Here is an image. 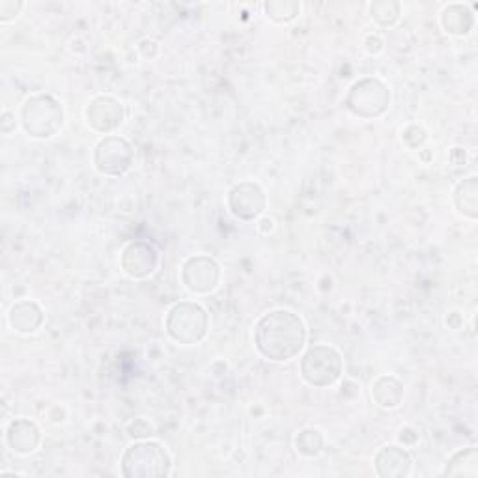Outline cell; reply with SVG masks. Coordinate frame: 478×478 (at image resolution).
I'll return each instance as SVG.
<instances>
[{"label": "cell", "mask_w": 478, "mask_h": 478, "mask_svg": "<svg viewBox=\"0 0 478 478\" xmlns=\"http://www.w3.org/2000/svg\"><path fill=\"white\" fill-rule=\"evenodd\" d=\"M307 329L303 320L290 311H273L262 316L254 327L256 349L269 361H290L303 349Z\"/></svg>", "instance_id": "obj_1"}, {"label": "cell", "mask_w": 478, "mask_h": 478, "mask_svg": "<svg viewBox=\"0 0 478 478\" xmlns=\"http://www.w3.org/2000/svg\"><path fill=\"white\" fill-rule=\"evenodd\" d=\"M122 473L128 478H163L170 474V458L159 443H135L122 458Z\"/></svg>", "instance_id": "obj_2"}, {"label": "cell", "mask_w": 478, "mask_h": 478, "mask_svg": "<svg viewBox=\"0 0 478 478\" xmlns=\"http://www.w3.org/2000/svg\"><path fill=\"white\" fill-rule=\"evenodd\" d=\"M62 105L51 96H34L23 105V128L30 137L49 139L62 128Z\"/></svg>", "instance_id": "obj_3"}, {"label": "cell", "mask_w": 478, "mask_h": 478, "mask_svg": "<svg viewBox=\"0 0 478 478\" xmlns=\"http://www.w3.org/2000/svg\"><path fill=\"white\" fill-rule=\"evenodd\" d=\"M167 333L179 344H196L207 333V314L196 303H177L167 316Z\"/></svg>", "instance_id": "obj_4"}, {"label": "cell", "mask_w": 478, "mask_h": 478, "mask_svg": "<svg viewBox=\"0 0 478 478\" xmlns=\"http://www.w3.org/2000/svg\"><path fill=\"white\" fill-rule=\"evenodd\" d=\"M301 374L309 385L329 387L342 374L340 353L331 346H312L301 361Z\"/></svg>", "instance_id": "obj_5"}, {"label": "cell", "mask_w": 478, "mask_h": 478, "mask_svg": "<svg viewBox=\"0 0 478 478\" xmlns=\"http://www.w3.org/2000/svg\"><path fill=\"white\" fill-rule=\"evenodd\" d=\"M391 103V94L387 86L378 79H361L355 82L346 98V107L361 118L381 116Z\"/></svg>", "instance_id": "obj_6"}, {"label": "cell", "mask_w": 478, "mask_h": 478, "mask_svg": "<svg viewBox=\"0 0 478 478\" xmlns=\"http://www.w3.org/2000/svg\"><path fill=\"white\" fill-rule=\"evenodd\" d=\"M133 148L126 139L107 137L103 139L94 152L96 168L105 176H122L133 165Z\"/></svg>", "instance_id": "obj_7"}, {"label": "cell", "mask_w": 478, "mask_h": 478, "mask_svg": "<svg viewBox=\"0 0 478 478\" xmlns=\"http://www.w3.org/2000/svg\"><path fill=\"white\" fill-rule=\"evenodd\" d=\"M221 279L219 263L209 256H193L184 263L182 281L195 293H207L217 288Z\"/></svg>", "instance_id": "obj_8"}, {"label": "cell", "mask_w": 478, "mask_h": 478, "mask_svg": "<svg viewBox=\"0 0 478 478\" xmlns=\"http://www.w3.org/2000/svg\"><path fill=\"white\" fill-rule=\"evenodd\" d=\"M228 207L237 219L253 221L263 212L265 207L263 191L253 182L239 184L228 195Z\"/></svg>", "instance_id": "obj_9"}, {"label": "cell", "mask_w": 478, "mask_h": 478, "mask_svg": "<svg viewBox=\"0 0 478 478\" xmlns=\"http://www.w3.org/2000/svg\"><path fill=\"white\" fill-rule=\"evenodd\" d=\"M158 265V253L144 242L129 244L122 253V269L133 279H144L154 273Z\"/></svg>", "instance_id": "obj_10"}, {"label": "cell", "mask_w": 478, "mask_h": 478, "mask_svg": "<svg viewBox=\"0 0 478 478\" xmlns=\"http://www.w3.org/2000/svg\"><path fill=\"white\" fill-rule=\"evenodd\" d=\"M88 124L92 126L96 131L101 133H110L114 131L124 120V107L122 103H118L112 98H96L92 103H90L88 110Z\"/></svg>", "instance_id": "obj_11"}, {"label": "cell", "mask_w": 478, "mask_h": 478, "mask_svg": "<svg viewBox=\"0 0 478 478\" xmlns=\"http://www.w3.org/2000/svg\"><path fill=\"white\" fill-rule=\"evenodd\" d=\"M376 471L383 478H404L411 473V456L402 446H383L376 456Z\"/></svg>", "instance_id": "obj_12"}, {"label": "cell", "mask_w": 478, "mask_h": 478, "mask_svg": "<svg viewBox=\"0 0 478 478\" xmlns=\"http://www.w3.org/2000/svg\"><path fill=\"white\" fill-rule=\"evenodd\" d=\"M6 439L14 453L30 454L34 453L40 445V430L34 423L26 421V418H17V421L10 425Z\"/></svg>", "instance_id": "obj_13"}, {"label": "cell", "mask_w": 478, "mask_h": 478, "mask_svg": "<svg viewBox=\"0 0 478 478\" xmlns=\"http://www.w3.org/2000/svg\"><path fill=\"white\" fill-rule=\"evenodd\" d=\"M10 323L19 333H34L43 323V312L33 301H21L12 307Z\"/></svg>", "instance_id": "obj_14"}, {"label": "cell", "mask_w": 478, "mask_h": 478, "mask_svg": "<svg viewBox=\"0 0 478 478\" xmlns=\"http://www.w3.org/2000/svg\"><path fill=\"white\" fill-rule=\"evenodd\" d=\"M372 397L381 407H397L404 398V385L391 376H383L372 385Z\"/></svg>", "instance_id": "obj_15"}, {"label": "cell", "mask_w": 478, "mask_h": 478, "mask_svg": "<svg viewBox=\"0 0 478 478\" xmlns=\"http://www.w3.org/2000/svg\"><path fill=\"white\" fill-rule=\"evenodd\" d=\"M441 23L445 26V30L448 34H454V36H465L469 30L473 28V14L467 6L464 5H453L448 6L445 12H443V17H441Z\"/></svg>", "instance_id": "obj_16"}, {"label": "cell", "mask_w": 478, "mask_h": 478, "mask_svg": "<svg viewBox=\"0 0 478 478\" xmlns=\"http://www.w3.org/2000/svg\"><path fill=\"white\" fill-rule=\"evenodd\" d=\"M454 202H456V207L460 209V214L471 219L478 217V179L476 176L464 179V182L456 187Z\"/></svg>", "instance_id": "obj_17"}, {"label": "cell", "mask_w": 478, "mask_h": 478, "mask_svg": "<svg viewBox=\"0 0 478 478\" xmlns=\"http://www.w3.org/2000/svg\"><path fill=\"white\" fill-rule=\"evenodd\" d=\"M445 474H451V476H471L476 478L478 476V453L474 446L464 448V451L456 453L451 460L446 462L445 467Z\"/></svg>", "instance_id": "obj_18"}, {"label": "cell", "mask_w": 478, "mask_h": 478, "mask_svg": "<svg viewBox=\"0 0 478 478\" xmlns=\"http://www.w3.org/2000/svg\"><path fill=\"white\" fill-rule=\"evenodd\" d=\"M295 446L303 456H318L323 451V435L318 430H303L297 435Z\"/></svg>", "instance_id": "obj_19"}, {"label": "cell", "mask_w": 478, "mask_h": 478, "mask_svg": "<svg viewBox=\"0 0 478 478\" xmlns=\"http://www.w3.org/2000/svg\"><path fill=\"white\" fill-rule=\"evenodd\" d=\"M370 10H372V17L383 26H391L400 19V5L393 3V0L374 3Z\"/></svg>", "instance_id": "obj_20"}, {"label": "cell", "mask_w": 478, "mask_h": 478, "mask_svg": "<svg viewBox=\"0 0 478 478\" xmlns=\"http://www.w3.org/2000/svg\"><path fill=\"white\" fill-rule=\"evenodd\" d=\"M265 12H267V17H272L277 23H288L299 15V5L273 0V3H265Z\"/></svg>", "instance_id": "obj_21"}, {"label": "cell", "mask_w": 478, "mask_h": 478, "mask_svg": "<svg viewBox=\"0 0 478 478\" xmlns=\"http://www.w3.org/2000/svg\"><path fill=\"white\" fill-rule=\"evenodd\" d=\"M23 8L21 3H10V0H5V3H0V19L3 21H8L12 19L14 15H17V12Z\"/></svg>", "instance_id": "obj_22"}]
</instances>
